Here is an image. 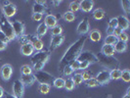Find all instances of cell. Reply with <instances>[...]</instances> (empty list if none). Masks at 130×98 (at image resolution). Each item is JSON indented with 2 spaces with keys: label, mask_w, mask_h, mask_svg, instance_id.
<instances>
[{
  "label": "cell",
  "mask_w": 130,
  "mask_h": 98,
  "mask_svg": "<svg viewBox=\"0 0 130 98\" xmlns=\"http://www.w3.org/2000/svg\"><path fill=\"white\" fill-rule=\"evenodd\" d=\"M4 96V89H3V87L0 85V98H2Z\"/></svg>",
  "instance_id": "cell-53"
},
{
  "label": "cell",
  "mask_w": 130,
  "mask_h": 98,
  "mask_svg": "<svg viewBox=\"0 0 130 98\" xmlns=\"http://www.w3.org/2000/svg\"><path fill=\"white\" fill-rule=\"evenodd\" d=\"M88 21H89L88 18L85 17L84 19L78 24L77 29H76L77 34L84 36L85 34H87V33H89V31H90V25H89V22H88Z\"/></svg>",
  "instance_id": "cell-8"
},
{
  "label": "cell",
  "mask_w": 130,
  "mask_h": 98,
  "mask_svg": "<svg viewBox=\"0 0 130 98\" xmlns=\"http://www.w3.org/2000/svg\"><path fill=\"white\" fill-rule=\"evenodd\" d=\"M85 85L87 86V87H97L99 86V82H98L97 80H96V78H91L90 79H88V80H86L85 81Z\"/></svg>",
  "instance_id": "cell-35"
},
{
  "label": "cell",
  "mask_w": 130,
  "mask_h": 98,
  "mask_svg": "<svg viewBox=\"0 0 130 98\" xmlns=\"http://www.w3.org/2000/svg\"><path fill=\"white\" fill-rule=\"evenodd\" d=\"M79 65H80V62L78 61L77 59H76V60H74V61H72V62H71V63L69 64V66L72 68L73 72H74V71H77V70H79Z\"/></svg>",
  "instance_id": "cell-40"
},
{
  "label": "cell",
  "mask_w": 130,
  "mask_h": 98,
  "mask_svg": "<svg viewBox=\"0 0 130 98\" xmlns=\"http://www.w3.org/2000/svg\"><path fill=\"white\" fill-rule=\"evenodd\" d=\"M0 41H2V42L5 43V44H7V43L9 42V39L7 38V36L4 33H2V31H0Z\"/></svg>",
  "instance_id": "cell-47"
},
{
  "label": "cell",
  "mask_w": 130,
  "mask_h": 98,
  "mask_svg": "<svg viewBox=\"0 0 130 98\" xmlns=\"http://www.w3.org/2000/svg\"><path fill=\"white\" fill-rule=\"evenodd\" d=\"M46 63H42V62H38V63H35V64H33V70H34V72H40V71H42V69L44 68V66H45Z\"/></svg>",
  "instance_id": "cell-39"
},
{
  "label": "cell",
  "mask_w": 130,
  "mask_h": 98,
  "mask_svg": "<svg viewBox=\"0 0 130 98\" xmlns=\"http://www.w3.org/2000/svg\"><path fill=\"white\" fill-rule=\"evenodd\" d=\"M21 53L24 56H32L34 53V48L31 43H26L21 46Z\"/></svg>",
  "instance_id": "cell-17"
},
{
  "label": "cell",
  "mask_w": 130,
  "mask_h": 98,
  "mask_svg": "<svg viewBox=\"0 0 130 98\" xmlns=\"http://www.w3.org/2000/svg\"><path fill=\"white\" fill-rule=\"evenodd\" d=\"M89 38L91 39L93 42H98L102 38V34L99 30H93L89 33Z\"/></svg>",
  "instance_id": "cell-22"
},
{
  "label": "cell",
  "mask_w": 130,
  "mask_h": 98,
  "mask_svg": "<svg viewBox=\"0 0 130 98\" xmlns=\"http://www.w3.org/2000/svg\"><path fill=\"white\" fill-rule=\"evenodd\" d=\"M118 40L117 36H115L113 34H108L104 39V44H108V45H115L117 43V41Z\"/></svg>",
  "instance_id": "cell-26"
},
{
  "label": "cell",
  "mask_w": 130,
  "mask_h": 98,
  "mask_svg": "<svg viewBox=\"0 0 130 98\" xmlns=\"http://www.w3.org/2000/svg\"><path fill=\"white\" fill-rule=\"evenodd\" d=\"M63 33V27L62 26H60V25H57V26H55L53 29H51V33H52V35H61Z\"/></svg>",
  "instance_id": "cell-37"
},
{
  "label": "cell",
  "mask_w": 130,
  "mask_h": 98,
  "mask_svg": "<svg viewBox=\"0 0 130 98\" xmlns=\"http://www.w3.org/2000/svg\"><path fill=\"white\" fill-rule=\"evenodd\" d=\"M91 65L89 62L87 61H81L80 62V65H79V70H82V71H85L86 69L89 68V66Z\"/></svg>",
  "instance_id": "cell-43"
},
{
  "label": "cell",
  "mask_w": 130,
  "mask_h": 98,
  "mask_svg": "<svg viewBox=\"0 0 130 98\" xmlns=\"http://www.w3.org/2000/svg\"><path fill=\"white\" fill-rule=\"evenodd\" d=\"M129 91H130V88L128 87V89H127V92H126V94L124 95L122 98H130V94H129Z\"/></svg>",
  "instance_id": "cell-54"
},
{
  "label": "cell",
  "mask_w": 130,
  "mask_h": 98,
  "mask_svg": "<svg viewBox=\"0 0 130 98\" xmlns=\"http://www.w3.org/2000/svg\"><path fill=\"white\" fill-rule=\"evenodd\" d=\"M63 18H64V20H65L66 22H68V23H72V22H73L74 20H75V14L72 13V12H71V11H67L64 15H63Z\"/></svg>",
  "instance_id": "cell-30"
},
{
  "label": "cell",
  "mask_w": 130,
  "mask_h": 98,
  "mask_svg": "<svg viewBox=\"0 0 130 98\" xmlns=\"http://www.w3.org/2000/svg\"><path fill=\"white\" fill-rule=\"evenodd\" d=\"M93 7H94V1L92 0H82L79 2V10L85 13L91 12Z\"/></svg>",
  "instance_id": "cell-13"
},
{
  "label": "cell",
  "mask_w": 130,
  "mask_h": 98,
  "mask_svg": "<svg viewBox=\"0 0 130 98\" xmlns=\"http://www.w3.org/2000/svg\"><path fill=\"white\" fill-rule=\"evenodd\" d=\"M53 85H54V87H56V88H58V89L64 88V86H65V79L63 78H54V80H53Z\"/></svg>",
  "instance_id": "cell-28"
},
{
  "label": "cell",
  "mask_w": 130,
  "mask_h": 98,
  "mask_svg": "<svg viewBox=\"0 0 130 98\" xmlns=\"http://www.w3.org/2000/svg\"><path fill=\"white\" fill-rule=\"evenodd\" d=\"M63 74L65 75V76H71V75H72L73 74V71H72V69L70 67V66L68 65V66H66L65 68L63 69Z\"/></svg>",
  "instance_id": "cell-42"
},
{
  "label": "cell",
  "mask_w": 130,
  "mask_h": 98,
  "mask_svg": "<svg viewBox=\"0 0 130 98\" xmlns=\"http://www.w3.org/2000/svg\"><path fill=\"white\" fill-rule=\"evenodd\" d=\"M47 31H48V27L46 26V25L44 23H41L38 26H37V29H36V36L37 37H42V36H44L46 33H47Z\"/></svg>",
  "instance_id": "cell-23"
},
{
  "label": "cell",
  "mask_w": 130,
  "mask_h": 98,
  "mask_svg": "<svg viewBox=\"0 0 130 98\" xmlns=\"http://www.w3.org/2000/svg\"><path fill=\"white\" fill-rule=\"evenodd\" d=\"M4 95H5V98H17L16 96H14L13 94H10L6 91H4Z\"/></svg>",
  "instance_id": "cell-49"
},
{
  "label": "cell",
  "mask_w": 130,
  "mask_h": 98,
  "mask_svg": "<svg viewBox=\"0 0 130 98\" xmlns=\"http://www.w3.org/2000/svg\"><path fill=\"white\" fill-rule=\"evenodd\" d=\"M85 41H86V37L82 36V37H80L78 40H76L74 43H72V45L69 47V49L66 51L64 56L60 60L59 70L63 71V69L65 68L66 66H68L71 62H72V61H74V60H76L78 58L79 54L82 52Z\"/></svg>",
  "instance_id": "cell-1"
},
{
  "label": "cell",
  "mask_w": 130,
  "mask_h": 98,
  "mask_svg": "<svg viewBox=\"0 0 130 98\" xmlns=\"http://www.w3.org/2000/svg\"><path fill=\"white\" fill-rule=\"evenodd\" d=\"M53 5L55 7H58L60 4H61V1H56V0H54V1H52Z\"/></svg>",
  "instance_id": "cell-52"
},
{
  "label": "cell",
  "mask_w": 130,
  "mask_h": 98,
  "mask_svg": "<svg viewBox=\"0 0 130 98\" xmlns=\"http://www.w3.org/2000/svg\"><path fill=\"white\" fill-rule=\"evenodd\" d=\"M34 77L40 85H51L53 83V80H54V77L52 75L47 72H44V71L36 72L34 74Z\"/></svg>",
  "instance_id": "cell-3"
},
{
  "label": "cell",
  "mask_w": 130,
  "mask_h": 98,
  "mask_svg": "<svg viewBox=\"0 0 130 98\" xmlns=\"http://www.w3.org/2000/svg\"><path fill=\"white\" fill-rule=\"evenodd\" d=\"M0 31H2V33L6 35L7 38L9 39V41H12L14 39H16L12 23L9 21V19H7L4 16H2V18L0 20Z\"/></svg>",
  "instance_id": "cell-2"
},
{
  "label": "cell",
  "mask_w": 130,
  "mask_h": 98,
  "mask_svg": "<svg viewBox=\"0 0 130 98\" xmlns=\"http://www.w3.org/2000/svg\"><path fill=\"white\" fill-rule=\"evenodd\" d=\"M101 53L106 56V57H112L115 55V48L112 45H108V44H104L102 49H101Z\"/></svg>",
  "instance_id": "cell-20"
},
{
  "label": "cell",
  "mask_w": 130,
  "mask_h": 98,
  "mask_svg": "<svg viewBox=\"0 0 130 98\" xmlns=\"http://www.w3.org/2000/svg\"><path fill=\"white\" fill-rule=\"evenodd\" d=\"M33 35H30V34H23L21 37H19L18 41L23 45V44H26V43H31V40H32Z\"/></svg>",
  "instance_id": "cell-27"
},
{
  "label": "cell",
  "mask_w": 130,
  "mask_h": 98,
  "mask_svg": "<svg viewBox=\"0 0 130 98\" xmlns=\"http://www.w3.org/2000/svg\"><path fill=\"white\" fill-rule=\"evenodd\" d=\"M96 80L99 82L100 85H108L111 81V78H110V71L109 70H102L101 72L98 73L96 76Z\"/></svg>",
  "instance_id": "cell-9"
},
{
  "label": "cell",
  "mask_w": 130,
  "mask_h": 98,
  "mask_svg": "<svg viewBox=\"0 0 130 98\" xmlns=\"http://www.w3.org/2000/svg\"><path fill=\"white\" fill-rule=\"evenodd\" d=\"M12 26H13V31L14 33L16 35V38H19L21 37L23 34H25V30H26V26L25 24L21 21H14L12 23Z\"/></svg>",
  "instance_id": "cell-10"
},
{
  "label": "cell",
  "mask_w": 130,
  "mask_h": 98,
  "mask_svg": "<svg viewBox=\"0 0 130 98\" xmlns=\"http://www.w3.org/2000/svg\"><path fill=\"white\" fill-rule=\"evenodd\" d=\"M81 76H82V78H83V81H86V80H88V79H90L91 78H93L92 73H90L89 71H87V70H85V71H83V72L81 73Z\"/></svg>",
  "instance_id": "cell-41"
},
{
  "label": "cell",
  "mask_w": 130,
  "mask_h": 98,
  "mask_svg": "<svg viewBox=\"0 0 130 98\" xmlns=\"http://www.w3.org/2000/svg\"><path fill=\"white\" fill-rule=\"evenodd\" d=\"M93 18L95 20H97V21H101V20H103L105 18V11L102 9V8H98L96 10H94L93 11Z\"/></svg>",
  "instance_id": "cell-24"
},
{
  "label": "cell",
  "mask_w": 130,
  "mask_h": 98,
  "mask_svg": "<svg viewBox=\"0 0 130 98\" xmlns=\"http://www.w3.org/2000/svg\"><path fill=\"white\" fill-rule=\"evenodd\" d=\"M31 19L33 21H35V22H40L41 20L43 19V15L42 14H32Z\"/></svg>",
  "instance_id": "cell-46"
},
{
  "label": "cell",
  "mask_w": 130,
  "mask_h": 98,
  "mask_svg": "<svg viewBox=\"0 0 130 98\" xmlns=\"http://www.w3.org/2000/svg\"><path fill=\"white\" fill-rule=\"evenodd\" d=\"M113 48H115L116 53H123L127 50V44L120 40H117V43L113 45Z\"/></svg>",
  "instance_id": "cell-21"
},
{
  "label": "cell",
  "mask_w": 130,
  "mask_h": 98,
  "mask_svg": "<svg viewBox=\"0 0 130 98\" xmlns=\"http://www.w3.org/2000/svg\"><path fill=\"white\" fill-rule=\"evenodd\" d=\"M13 95L17 98H24L25 95V85L20 79H16L13 83Z\"/></svg>",
  "instance_id": "cell-7"
},
{
  "label": "cell",
  "mask_w": 130,
  "mask_h": 98,
  "mask_svg": "<svg viewBox=\"0 0 130 98\" xmlns=\"http://www.w3.org/2000/svg\"><path fill=\"white\" fill-rule=\"evenodd\" d=\"M72 78V80H73V82H74V85H80L83 82V78H82V76H81L80 73L74 74Z\"/></svg>",
  "instance_id": "cell-31"
},
{
  "label": "cell",
  "mask_w": 130,
  "mask_h": 98,
  "mask_svg": "<svg viewBox=\"0 0 130 98\" xmlns=\"http://www.w3.org/2000/svg\"><path fill=\"white\" fill-rule=\"evenodd\" d=\"M21 74L22 76H27V75H31L32 74V69L30 68V66L24 65L21 68Z\"/></svg>",
  "instance_id": "cell-32"
},
{
  "label": "cell",
  "mask_w": 130,
  "mask_h": 98,
  "mask_svg": "<svg viewBox=\"0 0 130 98\" xmlns=\"http://www.w3.org/2000/svg\"><path fill=\"white\" fill-rule=\"evenodd\" d=\"M117 26L120 27L123 32L129 27V20L127 19V17L120 15V16L117 17Z\"/></svg>",
  "instance_id": "cell-16"
},
{
  "label": "cell",
  "mask_w": 130,
  "mask_h": 98,
  "mask_svg": "<svg viewBox=\"0 0 130 98\" xmlns=\"http://www.w3.org/2000/svg\"><path fill=\"white\" fill-rule=\"evenodd\" d=\"M121 7L125 14L130 13V1L129 0H123L121 1Z\"/></svg>",
  "instance_id": "cell-36"
},
{
  "label": "cell",
  "mask_w": 130,
  "mask_h": 98,
  "mask_svg": "<svg viewBox=\"0 0 130 98\" xmlns=\"http://www.w3.org/2000/svg\"><path fill=\"white\" fill-rule=\"evenodd\" d=\"M43 23L45 24L48 29H53L54 26L58 25V20L56 18V16H54L52 14H48L45 16V19H44Z\"/></svg>",
  "instance_id": "cell-15"
},
{
  "label": "cell",
  "mask_w": 130,
  "mask_h": 98,
  "mask_svg": "<svg viewBox=\"0 0 130 98\" xmlns=\"http://www.w3.org/2000/svg\"><path fill=\"white\" fill-rule=\"evenodd\" d=\"M77 60L79 62H81V61H87V62H89L90 64L99 62L98 56H96L93 52L88 51V50H87V51H82V52L80 53L79 56H78Z\"/></svg>",
  "instance_id": "cell-5"
},
{
  "label": "cell",
  "mask_w": 130,
  "mask_h": 98,
  "mask_svg": "<svg viewBox=\"0 0 130 98\" xmlns=\"http://www.w3.org/2000/svg\"><path fill=\"white\" fill-rule=\"evenodd\" d=\"M113 30H115V29H111L110 26H108V29H107V33H108V34H112Z\"/></svg>",
  "instance_id": "cell-51"
},
{
  "label": "cell",
  "mask_w": 130,
  "mask_h": 98,
  "mask_svg": "<svg viewBox=\"0 0 130 98\" xmlns=\"http://www.w3.org/2000/svg\"><path fill=\"white\" fill-rule=\"evenodd\" d=\"M46 1H35L32 6L33 14H42L46 11Z\"/></svg>",
  "instance_id": "cell-14"
},
{
  "label": "cell",
  "mask_w": 130,
  "mask_h": 98,
  "mask_svg": "<svg viewBox=\"0 0 130 98\" xmlns=\"http://www.w3.org/2000/svg\"><path fill=\"white\" fill-rule=\"evenodd\" d=\"M7 44H5V43H3L2 41H0V51H3L5 48H6Z\"/></svg>",
  "instance_id": "cell-50"
},
{
  "label": "cell",
  "mask_w": 130,
  "mask_h": 98,
  "mask_svg": "<svg viewBox=\"0 0 130 98\" xmlns=\"http://www.w3.org/2000/svg\"><path fill=\"white\" fill-rule=\"evenodd\" d=\"M74 87H75V85H74V82H73L72 78H67L65 80V86H64V88H65L66 90L72 91V90L74 89Z\"/></svg>",
  "instance_id": "cell-29"
},
{
  "label": "cell",
  "mask_w": 130,
  "mask_h": 98,
  "mask_svg": "<svg viewBox=\"0 0 130 98\" xmlns=\"http://www.w3.org/2000/svg\"><path fill=\"white\" fill-rule=\"evenodd\" d=\"M0 75H1V78L3 80H9L12 75H13V67L10 65V64H5L1 67V70H0Z\"/></svg>",
  "instance_id": "cell-11"
},
{
  "label": "cell",
  "mask_w": 130,
  "mask_h": 98,
  "mask_svg": "<svg viewBox=\"0 0 130 98\" xmlns=\"http://www.w3.org/2000/svg\"><path fill=\"white\" fill-rule=\"evenodd\" d=\"M2 13L3 16L6 17L7 19L14 17L16 13H17V7L15 4L11 3L10 1H6L3 3V6H2Z\"/></svg>",
  "instance_id": "cell-4"
},
{
  "label": "cell",
  "mask_w": 130,
  "mask_h": 98,
  "mask_svg": "<svg viewBox=\"0 0 130 98\" xmlns=\"http://www.w3.org/2000/svg\"><path fill=\"white\" fill-rule=\"evenodd\" d=\"M70 11L72 13H75L79 11V2L78 1H72L70 4Z\"/></svg>",
  "instance_id": "cell-38"
},
{
  "label": "cell",
  "mask_w": 130,
  "mask_h": 98,
  "mask_svg": "<svg viewBox=\"0 0 130 98\" xmlns=\"http://www.w3.org/2000/svg\"><path fill=\"white\" fill-rule=\"evenodd\" d=\"M110 78L111 80H118L121 78V70L119 69H111L110 71Z\"/></svg>",
  "instance_id": "cell-25"
},
{
  "label": "cell",
  "mask_w": 130,
  "mask_h": 98,
  "mask_svg": "<svg viewBox=\"0 0 130 98\" xmlns=\"http://www.w3.org/2000/svg\"><path fill=\"white\" fill-rule=\"evenodd\" d=\"M121 79L124 82H129L130 81V71L128 69H124L121 71Z\"/></svg>",
  "instance_id": "cell-34"
},
{
  "label": "cell",
  "mask_w": 130,
  "mask_h": 98,
  "mask_svg": "<svg viewBox=\"0 0 130 98\" xmlns=\"http://www.w3.org/2000/svg\"><path fill=\"white\" fill-rule=\"evenodd\" d=\"M31 44H32L33 48H34V51H37V52L42 51L43 48H44L43 41L39 38V37H37L36 35H33L32 40H31Z\"/></svg>",
  "instance_id": "cell-18"
},
{
  "label": "cell",
  "mask_w": 130,
  "mask_h": 98,
  "mask_svg": "<svg viewBox=\"0 0 130 98\" xmlns=\"http://www.w3.org/2000/svg\"><path fill=\"white\" fill-rule=\"evenodd\" d=\"M50 58V53L48 51H39L36 52L35 54H33L31 56V63L35 64V63H38V62H42V63H46Z\"/></svg>",
  "instance_id": "cell-6"
},
{
  "label": "cell",
  "mask_w": 130,
  "mask_h": 98,
  "mask_svg": "<svg viewBox=\"0 0 130 98\" xmlns=\"http://www.w3.org/2000/svg\"><path fill=\"white\" fill-rule=\"evenodd\" d=\"M110 27H111V29H116V27H117V18H111V20H110V22H109V26Z\"/></svg>",
  "instance_id": "cell-45"
},
{
  "label": "cell",
  "mask_w": 130,
  "mask_h": 98,
  "mask_svg": "<svg viewBox=\"0 0 130 98\" xmlns=\"http://www.w3.org/2000/svg\"><path fill=\"white\" fill-rule=\"evenodd\" d=\"M20 80L23 82V85H26V86H31V85H34V82L36 81L35 77H34L33 74L27 75V76H22V78H21Z\"/></svg>",
  "instance_id": "cell-19"
},
{
  "label": "cell",
  "mask_w": 130,
  "mask_h": 98,
  "mask_svg": "<svg viewBox=\"0 0 130 98\" xmlns=\"http://www.w3.org/2000/svg\"><path fill=\"white\" fill-rule=\"evenodd\" d=\"M117 39H118V40H120V41H122V42H125V43H126V42L128 41V34L123 32V33H121V34L117 37Z\"/></svg>",
  "instance_id": "cell-44"
},
{
  "label": "cell",
  "mask_w": 130,
  "mask_h": 98,
  "mask_svg": "<svg viewBox=\"0 0 130 98\" xmlns=\"http://www.w3.org/2000/svg\"><path fill=\"white\" fill-rule=\"evenodd\" d=\"M51 89V85H39L38 91L41 94H48Z\"/></svg>",
  "instance_id": "cell-33"
},
{
  "label": "cell",
  "mask_w": 130,
  "mask_h": 98,
  "mask_svg": "<svg viewBox=\"0 0 130 98\" xmlns=\"http://www.w3.org/2000/svg\"><path fill=\"white\" fill-rule=\"evenodd\" d=\"M65 41V36L64 35H52L51 37V42H50V49L54 50L56 48H58L60 45L63 44V42Z\"/></svg>",
  "instance_id": "cell-12"
},
{
  "label": "cell",
  "mask_w": 130,
  "mask_h": 98,
  "mask_svg": "<svg viewBox=\"0 0 130 98\" xmlns=\"http://www.w3.org/2000/svg\"><path fill=\"white\" fill-rule=\"evenodd\" d=\"M122 33H123V31H122L120 27H118V26H117V27H116V29L113 30V33H112V34H113L115 36L118 37V36H119V35H120Z\"/></svg>",
  "instance_id": "cell-48"
}]
</instances>
